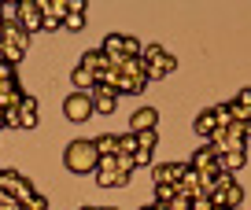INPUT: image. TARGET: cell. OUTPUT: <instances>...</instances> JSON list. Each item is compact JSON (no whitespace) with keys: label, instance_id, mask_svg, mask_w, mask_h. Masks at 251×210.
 <instances>
[{"label":"cell","instance_id":"1","mask_svg":"<svg viewBox=\"0 0 251 210\" xmlns=\"http://www.w3.org/2000/svg\"><path fill=\"white\" fill-rule=\"evenodd\" d=\"M63 163H67L71 173H93L96 163H100V155H96L93 140H71L67 151H63Z\"/></svg>","mask_w":251,"mask_h":210},{"label":"cell","instance_id":"2","mask_svg":"<svg viewBox=\"0 0 251 210\" xmlns=\"http://www.w3.org/2000/svg\"><path fill=\"white\" fill-rule=\"evenodd\" d=\"M100 48L107 52V59L118 67V63H126V59H141V48L144 45L137 37H126V33H111V37H103Z\"/></svg>","mask_w":251,"mask_h":210},{"label":"cell","instance_id":"3","mask_svg":"<svg viewBox=\"0 0 251 210\" xmlns=\"http://www.w3.org/2000/svg\"><path fill=\"white\" fill-rule=\"evenodd\" d=\"M141 59H144V67H148V81H159V78H166L174 67H177V59H174L170 52H163V45H144L141 48Z\"/></svg>","mask_w":251,"mask_h":210},{"label":"cell","instance_id":"4","mask_svg":"<svg viewBox=\"0 0 251 210\" xmlns=\"http://www.w3.org/2000/svg\"><path fill=\"white\" fill-rule=\"evenodd\" d=\"M218 159H222V151L214 148V144H203V148H200L196 155L188 159V166H192V170H200V173H203V177H214V173H222Z\"/></svg>","mask_w":251,"mask_h":210},{"label":"cell","instance_id":"5","mask_svg":"<svg viewBox=\"0 0 251 210\" xmlns=\"http://www.w3.org/2000/svg\"><path fill=\"white\" fill-rule=\"evenodd\" d=\"M63 115L71 118V122H85V118H93V96H89V93H71L67 100H63Z\"/></svg>","mask_w":251,"mask_h":210},{"label":"cell","instance_id":"6","mask_svg":"<svg viewBox=\"0 0 251 210\" xmlns=\"http://www.w3.org/2000/svg\"><path fill=\"white\" fill-rule=\"evenodd\" d=\"M93 111L96 115H111V111L118 107V93L115 89H107V85H93Z\"/></svg>","mask_w":251,"mask_h":210},{"label":"cell","instance_id":"7","mask_svg":"<svg viewBox=\"0 0 251 210\" xmlns=\"http://www.w3.org/2000/svg\"><path fill=\"white\" fill-rule=\"evenodd\" d=\"M41 23H45V15H41L37 0H23V8H19V26H23L26 33H37Z\"/></svg>","mask_w":251,"mask_h":210},{"label":"cell","instance_id":"8","mask_svg":"<svg viewBox=\"0 0 251 210\" xmlns=\"http://www.w3.org/2000/svg\"><path fill=\"white\" fill-rule=\"evenodd\" d=\"M81 67H85V70H93L96 78H100V74L115 70V63L107 59V52H103V48H93V52H85V55H81Z\"/></svg>","mask_w":251,"mask_h":210},{"label":"cell","instance_id":"9","mask_svg":"<svg viewBox=\"0 0 251 210\" xmlns=\"http://www.w3.org/2000/svg\"><path fill=\"white\" fill-rule=\"evenodd\" d=\"M174 188H177L181 195H188V199H192V195L200 192V170H192L188 163H181V177H177V185H174Z\"/></svg>","mask_w":251,"mask_h":210},{"label":"cell","instance_id":"10","mask_svg":"<svg viewBox=\"0 0 251 210\" xmlns=\"http://www.w3.org/2000/svg\"><path fill=\"white\" fill-rule=\"evenodd\" d=\"M159 125V111L155 107H141L133 111V118H129V133H144V129H155Z\"/></svg>","mask_w":251,"mask_h":210},{"label":"cell","instance_id":"11","mask_svg":"<svg viewBox=\"0 0 251 210\" xmlns=\"http://www.w3.org/2000/svg\"><path fill=\"white\" fill-rule=\"evenodd\" d=\"M177 177H181V163H159V166H151V181H155V185H177Z\"/></svg>","mask_w":251,"mask_h":210},{"label":"cell","instance_id":"12","mask_svg":"<svg viewBox=\"0 0 251 210\" xmlns=\"http://www.w3.org/2000/svg\"><path fill=\"white\" fill-rule=\"evenodd\" d=\"M229 107H233L236 122H248V118H251V89H240V93L229 100Z\"/></svg>","mask_w":251,"mask_h":210},{"label":"cell","instance_id":"13","mask_svg":"<svg viewBox=\"0 0 251 210\" xmlns=\"http://www.w3.org/2000/svg\"><path fill=\"white\" fill-rule=\"evenodd\" d=\"M71 85H74V93H93V85H96V74L93 70H85L78 63V67L71 70Z\"/></svg>","mask_w":251,"mask_h":210},{"label":"cell","instance_id":"14","mask_svg":"<svg viewBox=\"0 0 251 210\" xmlns=\"http://www.w3.org/2000/svg\"><path fill=\"white\" fill-rule=\"evenodd\" d=\"M37 118H41L37 100H33V96H26V100L19 103V122H23V129H37Z\"/></svg>","mask_w":251,"mask_h":210},{"label":"cell","instance_id":"15","mask_svg":"<svg viewBox=\"0 0 251 210\" xmlns=\"http://www.w3.org/2000/svg\"><path fill=\"white\" fill-rule=\"evenodd\" d=\"M0 41H8V45L26 48V45H30V33H26L19 23H4V26H0Z\"/></svg>","mask_w":251,"mask_h":210},{"label":"cell","instance_id":"16","mask_svg":"<svg viewBox=\"0 0 251 210\" xmlns=\"http://www.w3.org/2000/svg\"><path fill=\"white\" fill-rule=\"evenodd\" d=\"M93 148H96V155H118V137L115 133H103V137L93 140Z\"/></svg>","mask_w":251,"mask_h":210},{"label":"cell","instance_id":"17","mask_svg":"<svg viewBox=\"0 0 251 210\" xmlns=\"http://www.w3.org/2000/svg\"><path fill=\"white\" fill-rule=\"evenodd\" d=\"M244 163H248V151H229V155H222V159H218V166H222L226 173H236Z\"/></svg>","mask_w":251,"mask_h":210},{"label":"cell","instance_id":"18","mask_svg":"<svg viewBox=\"0 0 251 210\" xmlns=\"http://www.w3.org/2000/svg\"><path fill=\"white\" fill-rule=\"evenodd\" d=\"M192 129H196L200 137H207V140H211V133L218 129V122H214V111H203V115L196 118V125H192Z\"/></svg>","mask_w":251,"mask_h":210},{"label":"cell","instance_id":"19","mask_svg":"<svg viewBox=\"0 0 251 210\" xmlns=\"http://www.w3.org/2000/svg\"><path fill=\"white\" fill-rule=\"evenodd\" d=\"M19 8H23V0H0V19L4 23H19Z\"/></svg>","mask_w":251,"mask_h":210},{"label":"cell","instance_id":"20","mask_svg":"<svg viewBox=\"0 0 251 210\" xmlns=\"http://www.w3.org/2000/svg\"><path fill=\"white\" fill-rule=\"evenodd\" d=\"M141 144H137V133H122L118 137V155H137Z\"/></svg>","mask_w":251,"mask_h":210},{"label":"cell","instance_id":"21","mask_svg":"<svg viewBox=\"0 0 251 210\" xmlns=\"http://www.w3.org/2000/svg\"><path fill=\"white\" fill-rule=\"evenodd\" d=\"M214 122H218V129H229V125L236 122V118H233V107H229V103H218V107H214Z\"/></svg>","mask_w":251,"mask_h":210},{"label":"cell","instance_id":"22","mask_svg":"<svg viewBox=\"0 0 251 210\" xmlns=\"http://www.w3.org/2000/svg\"><path fill=\"white\" fill-rule=\"evenodd\" d=\"M137 144H141V151H155V144H159V133H155V129H144V133H137Z\"/></svg>","mask_w":251,"mask_h":210},{"label":"cell","instance_id":"23","mask_svg":"<svg viewBox=\"0 0 251 210\" xmlns=\"http://www.w3.org/2000/svg\"><path fill=\"white\" fill-rule=\"evenodd\" d=\"M115 170L122 173V177H129V173L137 170V159L133 155H115Z\"/></svg>","mask_w":251,"mask_h":210},{"label":"cell","instance_id":"24","mask_svg":"<svg viewBox=\"0 0 251 210\" xmlns=\"http://www.w3.org/2000/svg\"><path fill=\"white\" fill-rule=\"evenodd\" d=\"M177 195V188L174 185H155V203H163V207H170V199Z\"/></svg>","mask_w":251,"mask_h":210},{"label":"cell","instance_id":"25","mask_svg":"<svg viewBox=\"0 0 251 210\" xmlns=\"http://www.w3.org/2000/svg\"><path fill=\"white\" fill-rule=\"evenodd\" d=\"M63 26H67V30H71V33H78L81 26H85V15H78V11H71V15L63 19Z\"/></svg>","mask_w":251,"mask_h":210},{"label":"cell","instance_id":"26","mask_svg":"<svg viewBox=\"0 0 251 210\" xmlns=\"http://www.w3.org/2000/svg\"><path fill=\"white\" fill-rule=\"evenodd\" d=\"M233 185H236V177H233V173H226V170L214 177V192H226V188H233Z\"/></svg>","mask_w":251,"mask_h":210},{"label":"cell","instance_id":"27","mask_svg":"<svg viewBox=\"0 0 251 210\" xmlns=\"http://www.w3.org/2000/svg\"><path fill=\"white\" fill-rule=\"evenodd\" d=\"M0 85H15V67L0 59Z\"/></svg>","mask_w":251,"mask_h":210},{"label":"cell","instance_id":"28","mask_svg":"<svg viewBox=\"0 0 251 210\" xmlns=\"http://www.w3.org/2000/svg\"><path fill=\"white\" fill-rule=\"evenodd\" d=\"M23 210H48V203H45V195H41V192H33L30 199H26Z\"/></svg>","mask_w":251,"mask_h":210},{"label":"cell","instance_id":"29","mask_svg":"<svg viewBox=\"0 0 251 210\" xmlns=\"http://www.w3.org/2000/svg\"><path fill=\"white\" fill-rule=\"evenodd\" d=\"M170 210H192V199H188V195H174V199H170Z\"/></svg>","mask_w":251,"mask_h":210},{"label":"cell","instance_id":"30","mask_svg":"<svg viewBox=\"0 0 251 210\" xmlns=\"http://www.w3.org/2000/svg\"><path fill=\"white\" fill-rule=\"evenodd\" d=\"M137 166H155V155H151V151H137Z\"/></svg>","mask_w":251,"mask_h":210},{"label":"cell","instance_id":"31","mask_svg":"<svg viewBox=\"0 0 251 210\" xmlns=\"http://www.w3.org/2000/svg\"><path fill=\"white\" fill-rule=\"evenodd\" d=\"M85 8H89L85 0H67V15H71V11H78V15H85Z\"/></svg>","mask_w":251,"mask_h":210},{"label":"cell","instance_id":"32","mask_svg":"<svg viewBox=\"0 0 251 210\" xmlns=\"http://www.w3.org/2000/svg\"><path fill=\"white\" fill-rule=\"evenodd\" d=\"M59 26H63V19H45V23H41V30L52 33V30H59Z\"/></svg>","mask_w":251,"mask_h":210},{"label":"cell","instance_id":"33","mask_svg":"<svg viewBox=\"0 0 251 210\" xmlns=\"http://www.w3.org/2000/svg\"><path fill=\"white\" fill-rule=\"evenodd\" d=\"M141 210H170V207H163V203H148V207H141Z\"/></svg>","mask_w":251,"mask_h":210},{"label":"cell","instance_id":"34","mask_svg":"<svg viewBox=\"0 0 251 210\" xmlns=\"http://www.w3.org/2000/svg\"><path fill=\"white\" fill-rule=\"evenodd\" d=\"M244 129H248V137H251V118H248V122H244Z\"/></svg>","mask_w":251,"mask_h":210},{"label":"cell","instance_id":"35","mask_svg":"<svg viewBox=\"0 0 251 210\" xmlns=\"http://www.w3.org/2000/svg\"><path fill=\"white\" fill-rule=\"evenodd\" d=\"M4 125H8V122H4V111H0V129H4Z\"/></svg>","mask_w":251,"mask_h":210},{"label":"cell","instance_id":"36","mask_svg":"<svg viewBox=\"0 0 251 210\" xmlns=\"http://www.w3.org/2000/svg\"><path fill=\"white\" fill-rule=\"evenodd\" d=\"M96 210H115V207H96Z\"/></svg>","mask_w":251,"mask_h":210},{"label":"cell","instance_id":"37","mask_svg":"<svg viewBox=\"0 0 251 210\" xmlns=\"http://www.w3.org/2000/svg\"><path fill=\"white\" fill-rule=\"evenodd\" d=\"M211 210H226V207H211Z\"/></svg>","mask_w":251,"mask_h":210},{"label":"cell","instance_id":"38","mask_svg":"<svg viewBox=\"0 0 251 210\" xmlns=\"http://www.w3.org/2000/svg\"><path fill=\"white\" fill-rule=\"evenodd\" d=\"M81 210H96V207H81Z\"/></svg>","mask_w":251,"mask_h":210},{"label":"cell","instance_id":"39","mask_svg":"<svg viewBox=\"0 0 251 210\" xmlns=\"http://www.w3.org/2000/svg\"><path fill=\"white\" fill-rule=\"evenodd\" d=\"M0 26H4V19H0Z\"/></svg>","mask_w":251,"mask_h":210},{"label":"cell","instance_id":"40","mask_svg":"<svg viewBox=\"0 0 251 210\" xmlns=\"http://www.w3.org/2000/svg\"><path fill=\"white\" fill-rule=\"evenodd\" d=\"M240 210H244V207H240Z\"/></svg>","mask_w":251,"mask_h":210}]
</instances>
